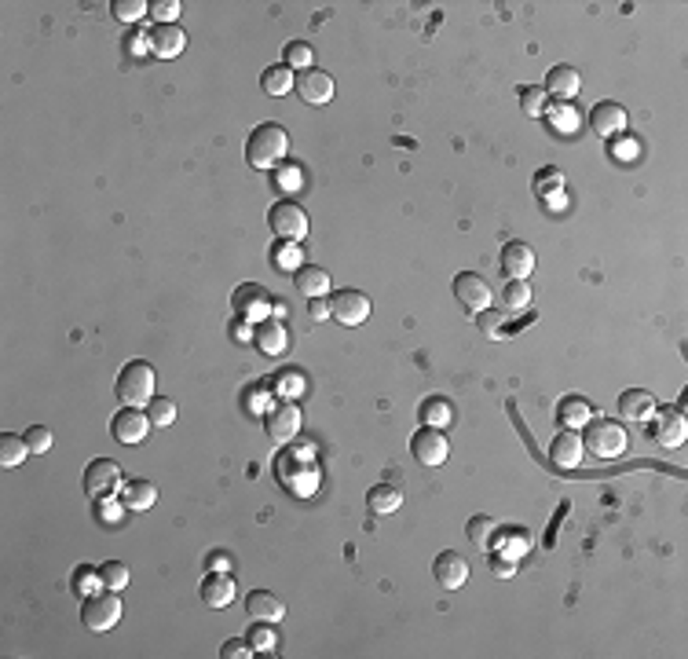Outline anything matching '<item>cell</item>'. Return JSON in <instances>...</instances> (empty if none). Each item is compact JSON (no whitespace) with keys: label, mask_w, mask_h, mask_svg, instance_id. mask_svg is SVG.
Returning <instances> with one entry per match:
<instances>
[{"label":"cell","mask_w":688,"mask_h":659,"mask_svg":"<svg viewBox=\"0 0 688 659\" xmlns=\"http://www.w3.org/2000/svg\"><path fill=\"white\" fill-rule=\"evenodd\" d=\"M290 154V136H285L282 125L275 122H264L249 132V143H246V161L253 169H275V165Z\"/></svg>","instance_id":"6da1fadb"},{"label":"cell","mask_w":688,"mask_h":659,"mask_svg":"<svg viewBox=\"0 0 688 659\" xmlns=\"http://www.w3.org/2000/svg\"><path fill=\"white\" fill-rule=\"evenodd\" d=\"M154 384H158V377H154V366L150 363H143V359H129L125 366H122V374H118V400L125 403V407H147L150 400H154Z\"/></svg>","instance_id":"7a4b0ae2"},{"label":"cell","mask_w":688,"mask_h":659,"mask_svg":"<svg viewBox=\"0 0 688 659\" xmlns=\"http://www.w3.org/2000/svg\"><path fill=\"white\" fill-rule=\"evenodd\" d=\"M81 623L88 630H95V634L118 627L122 623V597H118V590H106V586L92 590L81 600Z\"/></svg>","instance_id":"3957f363"},{"label":"cell","mask_w":688,"mask_h":659,"mask_svg":"<svg viewBox=\"0 0 688 659\" xmlns=\"http://www.w3.org/2000/svg\"><path fill=\"white\" fill-rule=\"evenodd\" d=\"M583 447L593 451L597 458H619V455L629 447L626 425H622V421H611V418H590L586 436H583Z\"/></svg>","instance_id":"277c9868"},{"label":"cell","mask_w":688,"mask_h":659,"mask_svg":"<svg viewBox=\"0 0 688 659\" xmlns=\"http://www.w3.org/2000/svg\"><path fill=\"white\" fill-rule=\"evenodd\" d=\"M267 228L278 242H304L308 239V212L297 202H275L267 212Z\"/></svg>","instance_id":"5b68a950"},{"label":"cell","mask_w":688,"mask_h":659,"mask_svg":"<svg viewBox=\"0 0 688 659\" xmlns=\"http://www.w3.org/2000/svg\"><path fill=\"white\" fill-rule=\"evenodd\" d=\"M125 487V480H122V465L118 462H110V458H92L88 465H85V494L88 499H95V502H103V499H113Z\"/></svg>","instance_id":"8992f818"},{"label":"cell","mask_w":688,"mask_h":659,"mask_svg":"<svg viewBox=\"0 0 688 659\" xmlns=\"http://www.w3.org/2000/svg\"><path fill=\"white\" fill-rule=\"evenodd\" d=\"M301 421H304V414H301V407L294 400H282L264 414V429L271 436V444H278V447H285L301 432Z\"/></svg>","instance_id":"52a82bcc"},{"label":"cell","mask_w":688,"mask_h":659,"mask_svg":"<svg viewBox=\"0 0 688 659\" xmlns=\"http://www.w3.org/2000/svg\"><path fill=\"white\" fill-rule=\"evenodd\" d=\"M411 455H414V458H418V465H425V469L443 465V462H447V455H450V444H447L443 429L421 425V429L411 436Z\"/></svg>","instance_id":"ba28073f"},{"label":"cell","mask_w":688,"mask_h":659,"mask_svg":"<svg viewBox=\"0 0 688 659\" xmlns=\"http://www.w3.org/2000/svg\"><path fill=\"white\" fill-rule=\"evenodd\" d=\"M147 432H150V414L140 411V407H122L118 414L110 418V436L118 439V444H125V447L143 444Z\"/></svg>","instance_id":"9c48e42d"},{"label":"cell","mask_w":688,"mask_h":659,"mask_svg":"<svg viewBox=\"0 0 688 659\" xmlns=\"http://www.w3.org/2000/svg\"><path fill=\"white\" fill-rule=\"evenodd\" d=\"M454 297L462 301V308L466 311H473V315H480V311H487L491 308V283L484 279V275H476V271H462V275H454Z\"/></svg>","instance_id":"30bf717a"},{"label":"cell","mask_w":688,"mask_h":659,"mask_svg":"<svg viewBox=\"0 0 688 659\" xmlns=\"http://www.w3.org/2000/svg\"><path fill=\"white\" fill-rule=\"evenodd\" d=\"M326 301H330V315L340 326H359V322L370 319V297L359 293V290H337Z\"/></svg>","instance_id":"8fae6325"},{"label":"cell","mask_w":688,"mask_h":659,"mask_svg":"<svg viewBox=\"0 0 688 659\" xmlns=\"http://www.w3.org/2000/svg\"><path fill=\"white\" fill-rule=\"evenodd\" d=\"M626 125H629V114H626V106L622 103H597L593 106V114H590V129L601 136V140H615V136H622L626 132Z\"/></svg>","instance_id":"7c38bea8"},{"label":"cell","mask_w":688,"mask_h":659,"mask_svg":"<svg viewBox=\"0 0 688 659\" xmlns=\"http://www.w3.org/2000/svg\"><path fill=\"white\" fill-rule=\"evenodd\" d=\"M586 447H583V436L575 429H560L553 439H549V462L557 469H575L583 462Z\"/></svg>","instance_id":"4fadbf2b"},{"label":"cell","mask_w":688,"mask_h":659,"mask_svg":"<svg viewBox=\"0 0 688 659\" xmlns=\"http://www.w3.org/2000/svg\"><path fill=\"white\" fill-rule=\"evenodd\" d=\"M432 575L443 590H462L469 579V561L457 554V549H443V554L432 561Z\"/></svg>","instance_id":"5bb4252c"},{"label":"cell","mask_w":688,"mask_h":659,"mask_svg":"<svg viewBox=\"0 0 688 659\" xmlns=\"http://www.w3.org/2000/svg\"><path fill=\"white\" fill-rule=\"evenodd\" d=\"M246 616L253 623H271L275 627V623L285 619V600L278 593H271V590H253L246 597Z\"/></svg>","instance_id":"9a60e30c"},{"label":"cell","mask_w":688,"mask_h":659,"mask_svg":"<svg viewBox=\"0 0 688 659\" xmlns=\"http://www.w3.org/2000/svg\"><path fill=\"white\" fill-rule=\"evenodd\" d=\"M198 593H202V600H205V609H231L239 590H235V579L227 575V572H209V575L202 579Z\"/></svg>","instance_id":"2e32d148"},{"label":"cell","mask_w":688,"mask_h":659,"mask_svg":"<svg viewBox=\"0 0 688 659\" xmlns=\"http://www.w3.org/2000/svg\"><path fill=\"white\" fill-rule=\"evenodd\" d=\"M652 421H656L652 436H656V444H659V447L674 451V447H681V444H684L688 425H684V414H681V411H663V414H652Z\"/></svg>","instance_id":"e0dca14e"},{"label":"cell","mask_w":688,"mask_h":659,"mask_svg":"<svg viewBox=\"0 0 688 659\" xmlns=\"http://www.w3.org/2000/svg\"><path fill=\"white\" fill-rule=\"evenodd\" d=\"M502 271H505V279H528L535 271V249L528 242H505L502 246Z\"/></svg>","instance_id":"ac0fdd59"},{"label":"cell","mask_w":688,"mask_h":659,"mask_svg":"<svg viewBox=\"0 0 688 659\" xmlns=\"http://www.w3.org/2000/svg\"><path fill=\"white\" fill-rule=\"evenodd\" d=\"M656 396L648 393V389H626L622 396H619V414L626 418V421H638V425H645V421H652V414H656Z\"/></svg>","instance_id":"d6986e66"},{"label":"cell","mask_w":688,"mask_h":659,"mask_svg":"<svg viewBox=\"0 0 688 659\" xmlns=\"http://www.w3.org/2000/svg\"><path fill=\"white\" fill-rule=\"evenodd\" d=\"M297 92H301V99L304 103H312V106H322V103H330L333 99V77L326 74V70H304V74H297Z\"/></svg>","instance_id":"ffe728a7"},{"label":"cell","mask_w":688,"mask_h":659,"mask_svg":"<svg viewBox=\"0 0 688 659\" xmlns=\"http://www.w3.org/2000/svg\"><path fill=\"white\" fill-rule=\"evenodd\" d=\"M235 311H239V319L257 322L260 315H267V311H271V297H267V290H264V286H257V283L239 286V290H235Z\"/></svg>","instance_id":"44dd1931"},{"label":"cell","mask_w":688,"mask_h":659,"mask_svg":"<svg viewBox=\"0 0 688 659\" xmlns=\"http://www.w3.org/2000/svg\"><path fill=\"white\" fill-rule=\"evenodd\" d=\"M187 48V33L177 26V23H168V26H154L150 30V51L158 55V59H177V55Z\"/></svg>","instance_id":"7402d4cb"},{"label":"cell","mask_w":688,"mask_h":659,"mask_svg":"<svg viewBox=\"0 0 688 659\" xmlns=\"http://www.w3.org/2000/svg\"><path fill=\"white\" fill-rule=\"evenodd\" d=\"M253 345L264 352V356H285V345H290V338H285V326L278 322V319H264V322H257V330H253Z\"/></svg>","instance_id":"603a6c76"},{"label":"cell","mask_w":688,"mask_h":659,"mask_svg":"<svg viewBox=\"0 0 688 659\" xmlns=\"http://www.w3.org/2000/svg\"><path fill=\"white\" fill-rule=\"evenodd\" d=\"M294 286L301 297H330V271L319 267V264H301L297 275H294Z\"/></svg>","instance_id":"cb8c5ba5"},{"label":"cell","mask_w":688,"mask_h":659,"mask_svg":"<svg viewBox=\"0 0 688 659\" xmlns=\"http://www.w3.org/2000/svg\"><path fill=\"white\" fill-rule=\"evenodd\" d=\"M546 95H557V99H575L579 95V88H583V77H579V70L575 67H567V63H560V67H553L549 70V77H546Z\"/></svg>","instance_id":"d4e9b609"},{"label":"cell","mask_w":688,"mask_h":659,"mask_svg":"<svg viewBox=\"0 0 688 659\" xmlns=\"http://www.w3.org/2000/svg\"><path fill=\"white\" fill-rule=\"evenodd\" d=\"M590 418H593V407H590V400H583V396H564L560 403H557V421L564 425V429H586L590 425Z\"/></svg>","instance_id":"484cf974"},{"label":"cell","mask_w":688,"mask_h":659,"mask_svg":"<svg viewBox=\"0 0 688 659\" xmlns=\"http://www.w3.org/2000/svg\"><path fill=\"white\" fill-rule=\"evenodd\" d=\"M158 502V487L150 483V480H125V487H122V506L129 510V513H143V510H150Z\"/></svg>","instance_id":"4316f807"},{"label":"cell","mask_w":688,"mask_h":659,"mask_svg":"<svg viewBox=\"0 0 688 659\" xmlns=\"http://www.w3.org/2000/svg\"><path fill=\"white\" fill-rule=\"evenodd\" d=\"M260 88H264V95L282 99L285 92H294V88H297V77H294V70L285 67V63H275V67H264V74H260Z\"/></svg>","instance_id":"83f0119b"},{"label":"cell","mask_w":688,"mask_h":659,"mask_svg":"<svg viewBox=\"0 0 688 659\" xmlns=\"http://www.w3.org/2000/svg\"><path fill=\"white\" fill-rule=\"evenodd\" d=\"M367 506H370V513L388 517V513H395L399 506H403V491H399L395 483H374L367 491Z\"/></svg>","instance_id":"f1b7e54d"},{"label":"cell","mask_w":688,"mask_h":659,"mask_svg":"<svg viewBox=\"0 0 688 659\" xmlns=\"http://www.w3.org/2000/svg\"><path fill=\"white\" fill-rule=\"evenodd\" d=\"M30 444H26V436H15V432H0V465L5 469H19L26 462Z\"/></svg>","instance_id":"f546056e"},{"label":"cell","mask_w":688,"mask_h":659,"mask_svg":"<svg viewBox=\"0 0 688 659\" xmlns=\"http://www.w3.org/2000/svg\"><path fill=\"white\" fill-rule=\"evenodd\" d=\"M421 425H432V429H447L450 421H454V407H450V400H443V396H432V400H425L421 403Z\"/></svg>","instance_id":"4dcf8cb0"},{"label":"cell","mask_w":688,"mask_h":659,"mask_svg":"<svg viewBox=\"0 0 688 659\" xmlns=\"http://www.w3.org/2000/svg\"><path fill=\"white\" fill-rule=\"evenodd\" d=\"M312 59H315V51H312V44L308 41H290L285 44V51H282V63L290 67V70H312Z\"/></svg>","instance_id":"1f68e13d"},{"label":"cell","mask_w":688,"mask_h":659,"mask_svg":"<svg viewBox=\"0 0 688 659\" xmlns=\"http://www.w3.org/2000/svg\"><path fill=\"white\" fill-rule=\"evenodd\" d=\"M502 304H505V311L528 308V304H531V286H528V279H509L505 290H502Z\"/></svg>","instance_id":"d6a6232c"},{"label":"cell","mask_w":688,"mask_h":659,"mask_svg":"<svg viewBox=\"0 0 688 659\" xmlns=\"http://www.w3.org/2000/svg\"><path fill=\"white\" fill-rule=\"evenodd\" d=\"M546 106H549V95H546L542 85H524L521 88V110H524L528 118H542Z\"/></svg>","instance_id":"836d02e7"},{"label":"cell","mask_w":688,"mask_h":659,"mask_svg":"<svg viewBox=\"0 0 688 659\" xmlns=\"http://www.w3.org/2000/svg\"><path fill=\"white\" fill-rule=\"evenodd\" d=\"M469 542L487 554V549L494 546V520H491V517H484V513H476V517L469 520Z\"/></svg>","instance_id":"e575fe53"},{"label":"cell","mask_w":688,"mask_h":659,"mask_svg":"<svg viewBox=\"0 0 688 659\" xmlns=\"http://www.w3.org/2000/svg\"><path fill=\"white\" fill-rule=\"evenodd\" d=\"M99 586L122 593V590L129 586V564H122V561H106V564H99Z\"/></svg>","instance_id":"d590c367"},{"label":"cell","mask_w":688,"mask_h":659,"mask_svg":"<svg viewBox=\"0 0 688 659\" xmlns=\"http://www.w3.org/2000/svg\"><path fill=\"white\" fill-rule=\"evenodd\" d=\"M535 191H539L542 198L560 194V191H564V173L557 169V165H546V169H539V173H535Z\"/></svg>","instance_id":"8d00e7d4"},{"label":"cell","mask_w":688,"mask_h":659,"mask_svg":"<svg viewBox=\"0 0 688 659\" xmlns=\"http://www.w3.org/2000/svg\"><path fill=\"white\" fill-rule=\"evenodd\" d=\"M147 414H150V425H172L177 421V403L172 400H165V396H154L150 403H147Z\"/></svg>","instance_id":"74e56055"},{"label":"cell","mask_w":688,"mask_h":659,"mask_svg":"<svg viewBox=\"0 0 688 659\" xmlns=\"http://www.w3.org/2000/svg\"><path fill=\"white\" fill-rule=\"evenodd\" d=\"M23 436H26V444H30V451H33V455H48V451L55 447V436H51V429H48V425H30Z\"/></svg>","instance_id":"f35d334b"},{"label":"cell","mask_w":688,"mask_h":659,"mask_svg":"<svg viewBox=\"0 0 688 659\" xmlns=\"http://www.w3.org/2000/svg\"><path fill=\"white\" fill-rule=\"evenodd\" d=\"M271 384H275V393H278L282 400H285V396L294 400V396H301V393H304V377H301L297 370H285V374H275V381H271Z\"/></svg>","instance_id":"ab89813d"},{"label":"cell","mask_w":688,"mask_h":659,"mask_svg":"<svg viewBox=\"0 0 688 659\" xmlns=\"http://www.w3.org/2000/svg\"><path fill=\"white\" fill-rule=\"evenodd\" d=\"M147 12H150V5H143V0H113V15L122 23H140Z\"/></svg>","instance_id":"60d3db41"},{"label":"cell","mask_w":688,"mask_h":659,"mask_svg":"<svg viewBox=\"0 0 688 659\" xmlns=\"http://www.w3.org/2000/svg\"><path fill=\"white\" fill-rule=\"evenodd\" d=\"M150 15L158 19V26L177 23V15H180V0H154V5H150Z\"/></svg>","instance_id":"b9f144b4"},{"label":"cell","mask_w":688,"mask_h":659,"mask_svg":"<svg viewBox=\"0 0 688 659\" xmlns=\"http://www.w3.org/2000/svg\"><path fill=\"white\" fill-rule=\"evenodd\" d=\"M143 51H150V33L129 30V33H125V55H129V59H140Z\"/></svg>","instance_id":"7bdbcfd3"},{"label":"cell","mask_w":688,"mask_h":659,"mask_svg":"<svg viewBox=\"0 0 688 659\" xmlns=\"http://www.w3.org/2000/svg\"><path fill=\"white\" fill-rule=\"evenodd\" d=\"M487 557H491L487 568H491L494 579H512V575H516V561H512L509 554H491V549H487Z\"/></svg>","instance_id":"ee69618b"},{"label":"cell","mask_w":688,"mask_h":659,"mask_svg":"<svg viewBox=\"0 0 688 659\" xmlns=\"http://www.w3.org/2000/svg\"><path fill=\"white\" fill-rule=\"evenodd\" d=\"M220 655H223V659H249V655H253V645L242 641V637H231V641H223Z\"/></svg>","instance_id":"f6af8a7d"},{"label":"cell","mask_w":688,"mask_h":659,"mask_svg":"<svg viewBox=\"0 0 688 659\" xmlns=\"http://www.w3.org/2000/svg\"><path fill=\"white\" fill-rule=\"evenodd\" d=\"M271 260H275L278 267H301V253L294 249V242H290V246H282V242H278L275 253H271Z\"/></svg>","instance_id":"bcb514c9"},{"label":"cell","mask_w":688,"mask_h":659,"mask_svg":"<svg viewBox=\"0 0 688 659\" xmlns=\"http://www.w3.org/2000/svg\"><path fill=\"white\" fill-rule=\"evenodd\" d=\"M95 582H99V568H95V572H88V568H77V572H74V590H77V597H81V593L88 597Z\"/></svg>","instance_id":"7dc6e473"},{"label":"cell","mask_w":688,"mask_h":659,"mask_svg":"<svg viewBox=\"0 0 688 659\" xmlns=\"http://www.w3.org/2000/svg\"><path fill=\"white\" fill-rule=\"evenodd\" d=\"M249 645H253V648H271V645H275L271 623H253V630H249Z\"/></svg>","instance_id":"c3c4849f"},{"label":"cell","mask_w":688,"mask_h":659,"mask_svg":"<svg viewBox=\"0 0 688 659\" xmlns=\"http://www.w3.org/2000/svg\"><path fill=\"white\" fill-rule=\"evenodd\" d=\"M480 330H484L487 338H502V334H505V319L494 315V311H491V315H480Z\"/></svg>","instance_id":"681fc988"},{"label":"cell","mask_w":688,"mask_h":659,"mask_svg":"<svg viewBox=\"0 0 688 659\" xmlns=\"http://www.w3.org/2000/svg\"><path fill=\"white\" fill-rule=\"evenodd\" d=\"M308 315H312L315 322L326 319V315H330V301H326V297H312V301H308Z\"/></svg>","instance_id":"f907efd6"},{"label":"cell","mask_w":688,"mask_h":659,"mask_svg":"<svg viewBox=\"0 0 688 659\" xmlns=\"http://www.w3.org/2000/svg\"><path fill=\"white\" fill-rule=\"evenodd\" d=\"M209 568H213V572H231V557L213 554V557H209Z\"/></svg>","instance_id":"816d5d0a"}]
</instances>
